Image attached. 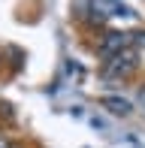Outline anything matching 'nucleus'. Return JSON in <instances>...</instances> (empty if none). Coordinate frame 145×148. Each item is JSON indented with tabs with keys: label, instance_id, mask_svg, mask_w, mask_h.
<instances>
[{
	"label": "nucleus",
	"instance_id": "1",
	"mask_svg": "<svg viewBox=\"0 0 145 148\" xmlns=\"http://www.w3.org/2000/svg\"><path fill=\"white\" fill-rule=\"evenodd\" d=\"M133 45V33H118V30H109L100 42V55L103 58H115L121 51H127Z\"/></svg>",
	"mask_w": 145,
	"mask_h": 148
},
{
	"label": "nucleus",
	"instance_id": "2",
	"mask_svg": "<svg viewBox=\"0 0 145 148\" xmlns=\"http://www.w3.org/2000/svg\"><path fill=\"white\" fill-rule=\"evenodd\" d=\"M136 70V51L133 49H127V51H121V55H115V58H109V64H106V76H130V73Z\"/></svg>",
	"mask_w": 145,
	"mask_h": 148
},
{
	"label": "nucleus",
	"instance_id": "3",
	"mask_svg": "<svg viewBox=\"0 0 145 148\" xmlns=\"http://www.w3.org/2000/svg\"><path fill=\"white\" fill-rule=\"evenodd\" d=\"M100 106H103V109H109L112 115H121V118H127L130 112H133L130 100H124V97H103V100H100Z\"/></svg>",
	"mask_w": 145,
	"mask_h": 148
},
{
	"label": "nucleus",
	"instance_id": "4",
	"mask_svg": "<svg viewBox=\"0 0 145 148\" xmlns=\"http://www.w3.org/2000/svg\"><path fill=\"white\" fill-rule=\"evenodd\" d=\"M0 148H15V145H12L9 139H3V136H0Z\"/></svg>",
	"mask_w": 145,
	"mask_h": 148
}]
</instances>
